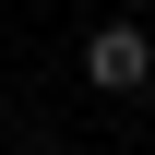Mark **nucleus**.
I'll list each match as a JSON object with an SVG mask.
<instances>
[{
    "label": "nucleus",
    "mask_w": 155,
    "mask_h": 155,
    "mask_svg": "<svg viewBox=\"0 0 155 155\" xmlns=\"http://www.w3.org/2000/svg\"><path fill=\"white\" fill-rule=\"evenodd\" d=\"M84 84L143 96V84H155V36H143V24H96V36H84Z\"/></svg>",
    "instance_id": "nucleus-1"
}]
</instances>
